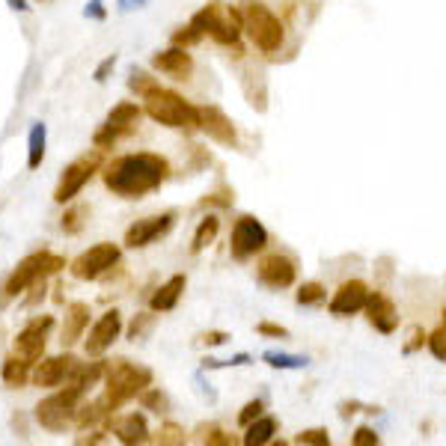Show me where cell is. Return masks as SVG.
Segmentation results:
<instances>
[{
	"label": "cell",
	"mask_w": 446,
	"mask_h": 446,
	"mask_svg": "<svg viewBox=\"0 0 446 446\" xmlns=\"http://www.w3.org/2000/svg\"><path fill=\"white\" fill-rule=\"evenodd\" d=\"M149 319H152V315H137V319L131 322V327H128V339H137L143 330L149 327Z\"/></svg>",
	"instance_id": "obj_48"
},
{
	"label": "cell",
	"mask_w": 446,
	"mask_h": 446,
	"mask_svg": "<svg viewBox=\"0 0 446 446\" xmlns=\"http://www.w3.org/2000/svg\"><path fill=\"white\" fill-rule=\"evenodd\" d=\"M199 440H203V443H218V446H233V443H235V438L226 435V431L218 428V426L203 428V438H199Z\"/></svg>",
	"instance_id": "obj_38"
},
{
	"label": "cell",
	"mask_w": 446,
	"mask_h": 446,
	"mask_svg": "<svg viewBox=\"0 0 446 446\" xmlns=\"http://www.w3.org/2000/svg\"><path fill=\"white\" fill-rule=\"evenodd\" d=\"M229 339L226 330H206V334H199V345H209V348H214V345H223Z\"/></svg>",
	"instance_id": "obj_43"
},
{
	"label": "cell",
	"mask_w": 446,
	"mask_h": 446,
	"mask_svg": "<svg viewBox=\"0 0 446 446\" xmlns=\"http://www.w3.org/2000/svg\"><path fill=\"white\" fill-rule=\"evenodd\" d=\"M30 360H24L21 354H9L6 360H4V369H0V375H4V384L9 387H24L27 381H30Z\"/></svg>",
	"instance_id": "obj_26"
},
{
	"label": "cell",
	"mask_w": 446,
	"mask_h": 446,
	"mask_svg": "<svg viewBox=\"0 0 446 446\" xmlns=\"http://www.w3.org/2000/svg\"><path fill=\"white\" fill-rule=\"evenodd\" d=\"M423 342H428L426 334H423V327H413V330H411V342H405V354H413Z\"/></svg>",
	"instance_id": "obj_47"
},
{
	"label": "cell",
	"mask_w": 446,
	"mask_h": 446,
	"mask_svg": "<svg viewBox=\"0 0 446 446\" xmlns=\"http://www.w3.org/2000/svg\"><path fill=\"white\" fill-rule=\"evenodd\" d=\"M268 244V229L259 223L253 214H241L233 226V235H229V250H233V259L244 262V259L256 256L259 250H265Z\"/></svg>",
	"instance_id": "obj_8"
},
{
	"label": "cell",
	"mask_w": 446,
	"mask_h": 446,
	"mask_svg": "<svg viewBox=\"0 0 446 446\" xmlns=\"http://www.w3.org/2000/svg\"><path fill=\"white\" fill-rule=\"evenodd\" d=\"M86 324H90V304H83V300H75V304H69L66 310V322H63V336L60 342L66 345H75L81 336H83V330Z\"/></svg>",
	"instance_id": "obj_20"
},
{
	"label": "cell",
	"mask_w": 446,
	"mask_h": 446,
	"mask_svg": "<svg viewBox=\"0 0 446 446\" xmlns=\"http://www.w3.org/2000/svg\"><path fill=\"white\" fill-rule=\"evenodd\" d=\"M113 66H117V54H110V57H105L102 63L95 66V71H93V81H98V83H105L107 81V75L113 71Z\"/></svg>",
	"instance_id": "obj_42"
},
{
	"label": "cell",
	"mask_w": 446,
	"mask_h": 446,
	"mask_svg": "<svg viewBox=\"0 0 446 446\" xmlns=\"http://www.w3.org/2000/svg\"><path fill=\"white\" fill-rule=\"evenodd\" d=\"M244 363H250V354H238L233 357V360H203L206 369H223V366H244Z\"/></svg>",
	"instance_id": "obj_45"
},
{
	"label": "cell",
	"mask_w": 446,
	"mask_h": 446,
	"mask_svg": "<svg viewBox=\"0 0 446 446\" xmlns=\"http://www.w3.org/2000/svg\"><path fill=\"white\" fill-rule=\"evenodd\" d=\"M172 223H176V214L172 211H164V214H152V218H143L137 223H131L125 229V247L131 250H140V247H149L152 241L164 238Z\"/></svg>",
	"instance_id": "obj_13"
},
{
	"label": "cell",
	"mask_w": 446,
	"mask_h": 446,
	"mask_svg": "<svg viewBox=\"0 0 446 446\" xmlns=\"http://www.w3.org/2000/svg\"><path fill=\"white\" fill-rule=\"evenodd\" d=\"M184 286H188V280H184V274H172L161 289H158L152 298H149V307L152 312H170L172 307L179 304V298L184 292Z\"/></svg>",
	"instance_id": "obj_22"
},
{
	"label": "cell",
	"mask_w": 446,
	"mask_h": 446,
	"mask_svg": "<svg viewBox=\"0 0 446 446\" xmlns=\"http://www.w3.org/2000/svg\"><path fill=\"white\" fill-rule=\"evenodd\" d=\"M143 4H146V0H119L122 9H134V6H143Z\"/></svg>",
	"instance_id": "obj_51"
},
{
	"label": "cell",
	"mask_w": 446,
	"mask_h": 446,
	"mask_svg": "<svg viewBox=\"0 0 446 446\" xmlns=\"http://www.w3.org/2000/svg\"><path fill=\"white\" fill-rule=\"evenodd\" d=\"M66 268V259L63 256H57L51 250H36L30 256H24L21 262L16 265V271L4 280V292L9 298H18L21 292H27L33 283L39 280H48L54 274H60V271Z\"/></svg>",
	"instance_id": "obj_5"
},
{
	"label": "cell",
	"mask_w": 446,
	"mask_h": 446,
	"mask_svg": "<svg viewBox=\"0 0 446 446\" xmlns=\"http://www.w3.org/2000/svg\"><path fill=\"white\" fill-rule=\"evenodd\" d=\"M366 319L369 324L378 330V334H393L399 327V312L393 307V300L381 295V292H369V300H366Z\"/></svg>",
	"instance_id": "obj_18"
},
{
	"label": "cell",
	"mask_w": 446,
	"mask_h": 446,
	"mask_svg": "<svg viewBox=\"0 0 446 446\" xmlns=\"http://www.w3.org/2000/svg\"><path fill=\"white\" fill-rule=\"evenodd\" d=\"M262 360L274 369H304L307 366V357L300 354H283V351H265Z\"/></svg>",
	"instance_id": "obj_30"
},
{
	"label": "cell",
	"mask_w": 446,
	"mask_h": 446,
	"mask_svg": "<svg viewBox=\"0 0 446 446\" xmlns=\"http://www.w3.org/2000/svg\"><path fill=\"white\" fill-rule=\"evenodd\" d=\"M119 137H125V134L119 131V128H113V125L105 122V125L93 134V146H95L98 152H107V149H113V143H117Z\"/></svg>",
	"instance_id": "obj_33"
},
{
	"label": "cell",
	"mask_w": 446,
	"mask_h": 446,
	"mask_svg": "<svg viewBox=\"0 0 446 446\" xmlns=\"http://www.w3.org/2000/svg\"><path fill=\"white\" fill-rule=\"evenodd\" d=\"M117 262H119V247L110 241H102V244H95V247L83 250L75 262H71L69 271H71V277H78V280H98Z\"/></svg>",
	"instance_id": "obj_9"
},
{
	"label": "cell",
	"mask_w": 446,
	"mask_h": 446,
	"mask_svg": "<svg viewBox=\"0 0 446 446\" xmlns=\"http://www.w3.org/2000/svg\"><path fill=\"white\" fill-rule=\"evenodd\" d=\"M199 39H203V30H196L194 24H188V27H179V30L172 33V45H179V48H191V45H196Z\"/></svg>",
	"instance_id": "obj_36"
},
{
	"label": "cell",
	"mask_w": 446,
	"mask_h": 446,
	"mask_svg": "<svg viewBox=\"0 0 446 446\" xmlns=\"http://www.w3.org/2000/svg\"><path fill=\"white\" fill-rule=\"evenodd\" d=\"M105 369H107V360H93V363H78L75 372L69 375L66 381V390H71L75 396H83L90 387L98 381V378H105Z\"/></svg>",
	"instance_id": "obj_21"
},
{
	"label": "cell",
	"mask_w": 446,
	"mask_h": 446,
	"mask_svg": "<svg viewBox=\"0 0 446 446\" xmlns=\"http://www.w3.org/2000/svg\"><path fill=\"white\" fill-rule=\"evenodd\" d=\"M152 66L158 71H164V75L170 78H176V81H184L194 71V57L188 54V48H179V45H172L167 51H158L152 54Z\"/></svg>",
	"instance_id": "obj_19"
},
{
	"label": "cell",
	"mask_w": 446,
	"mask_h": 446,
	"mask_svg": "<svg viewBox=\"0 0 446 446\" xmlns=\"http://www.w3.org/2000/svg\"><path fill=\"white\" fill-rule=\"evenodd\" d=\"M105 188L122 199H143L146 194H155L170 176V164L161 155L137 152L113 158L105 167Z\"/></svg>",
	"instance_id": "obj_1"
},
{
	"label": "cell",
	"mask_w": 446,
	"mask_h": 446,
	"mask_svg": "<svg viewBox=\"0 0 446 446\" xmlns=\"http://www.w3.org/2000/svg\"><path fill=\"white\" fill-rule=\"evenodd\" d=\"M140 117H143V110L134 105V102H119L117 107H113L110 113H107V125H113V128H119V131L128 137L134 131V125L140 122Z\"/></svg>",
	"instance_id": "obj_24"
},
{
	"label": "cell",
	"mask_w": 446,
	"mask_h": 446,
	"mask_svg": "<svg viewBox=\"0 0 446 446\" xmlns=\"http://www.w3.org/2000/svg\"><path fill=\"white\" fill-rule=\"evenodd\" d=\"M113 431H117L119 443H125V446H137V443H146L149 440V426H146V420H143L140 413L122 416V420L113 426Z\"/></svg>",
	"instance_id": "obj_23"
},
{
	"label": "cell",
	"mask_w": 446,
	"mask_h": 446,
	"mask_svg": "<svg viewBox=\"0 0 446 446\" xmlns=\"http://www.w3.org/2000/svg\"><path fill=\"white\" fill-rule=\"evenodd\" d=\"M351 443L354 446H378V435L372 428H366V426H360L354 431V438H351Z\"/></svg>",
	"instance_id": "obj_41"
},
{
	"label": "cell",
	"mask_w": 446,
	"mask_h": 446,
	"mask_svg": "<svg viewBox=\"0 0 446 446\" xmlns=\"http://www.w3.org/2000/svg\"><path fill=\"white\" fill-rule=\"evenodd\" d=\"M196 128L203 134H209V140L221 143V146H233V149L238 146V131H235L233 119H229L226 113L221 107H214V105L196 107Z\"/></svg>",
	"instance_id": "obj_12"
},
{
	"label": "cell",
	"mask_w": 446,
	"mask_h": 446,
	"mask_svg": "<svg viewBox=\"0 0 446 446\" xmlns=\"http://www.w3.org/2000/svg\"><path fill=\"white\" fill-rule=\"evenodd\" d=\"M9 9H16V12H27V0H6Z\"/></svg>",
	"instance_id": "obj_50"
},
{
	"label": "cell",
	"mask_w": 446,
	"mask_h": 446,
	"mask_svg": "<svg viewBox=\"0 0 446 446\" xmlns=\"http://www.w3.org/2000/svg\"><path fill=\"white\" fill-rule=\"evenodd\" d=\"M191 24L196 27V30H203V36L209 33L214 42H221V45L226 48H235L241 54V27H244V16L238 9L233 6H223L221 0H211L209 6H203L196 12V16L191 18Z\"/></svg>",
	"instance_id": "obj_3"
},
{
	"label": "cell",
	"mask_w": 446,
	"mask_h": 446,
	"mask_svg": "<svg viewBox=\"0 0 446 446\" xmlns=\"http://www.w3.org/2000/svg\"><path fill=\"white\" fill-rule=\"evenodd\" d=\"M428 351L438 357L440 363H446V327H440V330H435V334L428 336Z\"/></svg>",
	"instance_id": "obj_39"
},
{
	"label": "cell",
	"mask_w": 446,
	"mask_h": 446,
	"mask_svg": "<svg viewBox=\"0 0 446 446\" xmlns=\"http://www.w3.org/2000/svg\"><path fill=\"white\" fill-rule=\"evenodd\" d=\"M152 86H158L155 83V78L149 75V71H143V69H137V66H131V71H128V90L131 93H137V95H146Z\"/></svg>",
	"instance_id": "obj_31"
},
{
	"label": "cell",
	"mask_w": 446,
	"mask_h": 446,
	"mask_svg": "<svg viewBox=\"0 0 446 446\" xmlns=\"http://www.w3.org/2000/svg\"><path fill=\"white\" fill-rule=\"evenodd\" d=\"M256 277L262 286H268V289H289L298 277V265H295V259L286 256V253H268L262 262H259Z\"/></svg>",
	"instance_id": "obj_14"
},
{
	"label": "cell",
	"mask_w": 446,
	"mask_h": 446,
	"mask_svg": "<svg viewBox=\"0 0 446 446\" xmlns=\"http://www.w3.org/2000/svg\"><path fill=\"white\" fill-rule=\"evenodd\" d=\"M119 334H122V315H119V310H107L102 319H98L95 324H93V330H90V336H86V342H83V348H86V354L90 357H98V354H105L113 342L119 339Z\"/></svg>",
	"instance_id": "obj_15"
},
{
	"label": "cell",
	"mask_w": 446,
	"mask_h": 446,
	"mask_svg": "<svg viewBox=\"0 0 446 446\" xmlns=\"http://www.w3.org/2000/svg\"><path fill=\"white\" fill-rule=\"evenodd\" d=\"M443 327H446V310H443Z\"/></svg>",
	"instance_id": "obj_53"
},
{
	"label": "cell",
	"mask_w": 446,
	"mask_h": 446,
	"mask_svg": "<svg viewBox=\"0 0 446 446\" xmlns=\"http://www.w3.org/2000/svg\"><path fill=\"white\" fill-rule=\"evenodd\" d=\"M324 300V286L322 283H304L298 289V304L300 307H312V304H322Z\"/></svg>",
	"instance_id": "obj_35"
},
{
	"label": "cell",
	"mask_w": 446,
	"mask_h": 446,
	"mask_svg": "<svg viewBox=\"0 0 446 446\" xmlns=\"http://www.w3.org/2000/svg\"><path fill=\"white\" fill-rule=\"evenodd\" d=\"M158 443H164V446H182V443H188V435H184V428L176 426V423H167L161 426V431L155 435Z\"/></svg>",
	"instance_id": "obj_34"
},
{
	"label": "cell",
	"mask_w": 446,
	"mask_h": 446,
	"mask_svg": "<svg viewBox=\"0 0 446 446\" xmlns=\"http://www.w3.org/2000/svg\"><path fill=\"white\" fill-rule=\"evenodd\" d=\"M86 218H90V209H86V206H71V209H66V214L60 218V229L66 235H78L83 229V223H86Z\"/></svg>",
	"instance_id": "obj_29"
},
{
	"label": "cell",
	"mask_w": 446,
	"mask_h": 446,
	"mask_svg": "<svg viewBox=\"0 0 446 446\" xmlns=\"http://www.w3.org/2000/svg\"><path fill=\"white\" fill-rule=\"evenodd\" d=\"M199 206H229V199H223V196H218V194H211V196H206Z\"/></svg>",
	"instance_id": "obj_49"
},
{
	"label": "cell",
	"mask_w": 446,
	"mask_h": 446,
	"mask_svg": "<svg viewBox=\"0 0 446 446\" xmlns=\"http://www.w3.org/2000/svg\"><path fill=\"white\" fill-rule=\"evenodd\" d=\"M351 413H357V405L351 401V405H342V416H351Z\"/></svg>",
	"instance_id": "obj_52"
},
{
	"label": "cell",
	"mask_w": 446,
	"mask_h": 446,
	"mask_svg": "<svg viewBox=\"0 0 446 446\" xmlns=\"http://www.w3.org/2000/svg\"><path fill=\"white\" fill-rule=\"evenodd\" d=\"M149 384H152V372L131 360H113L105 369V399L113 411L125 405L128 399L140 396Z\"/></svg>",
	"instance_id": "obj_2"
},
{
	"label": "cell",
	"mask_w": 446,
	"mask_h": 446,
	"mask_svg": "<svg viewBox=\"0 0 446 446\" xmlns=\"http://www.w3.org/2000/svg\"><path fill=\"white\" fill-rule=\"evenodd\" d=\"M98 164H102V158L98 155H83L78 158V161H71L66 170H63V176L60 182H57V191H54V203H71L81 191H83V184L93 179V172L98 170Z\"/></svg>",
	"instance_id": "obj_10"
},
{
	"label": "cell",
	"mask_w": 446,
	"mask_h": 446,
	"mask_svg": "<svg viewBox=\"0 0 446 446\" xmlns=\"http://www.w3.org/2000/svg\"><path fill=\"white\" fill-rule=\"evenodd\" d=\"M143 102H146L149 119L155 122H161L167 128H196V107L179 93L167 90V86H152L143 95Z\"/></svg>",
	"instance_id": "obj_4"
},
{
	"label": "cell",
	"mask_w": 446,
	"mask_h": 446,
	"mask_svg": "<svg viewBox=\"0 0 446 446\" xmlns=\"http://www.w3.org/2000/svg\"><path fill=\"white\" fill-rule=\"evenodd\" d=\"M78 401L81 396H75L71 390H63L60 393H54V396H45L36 405L33 416H36V423L42 428H48V431H66V426L75 423V411H78Z\"/></svg>",
	"instance_id": "obj_7"
},
{
	"label": "cell",
	"mask_w": 446,
	"mask_h": 446,
	"mask_svg": "<svg viewBox=\"0 0 446 446\" xmlns=\"http://www.w3.org/2000/svg\"><path fill=\"white\" fill-rule=\"evenodd\" d=\"M140 405L146 408V411H155V413H164L167 408H170V401H167V396L158 390V387H146V390L140 393Z\"/></svg>",
	"instance_id": "obj_32"
},
{
	"label": "cell",
	"mask_w": 446,
	"mask_h": 446,
	"mask_svg": "<svg viewBox=\"0 0 446 446\" xmlns=\"http://www.w3.org/2000/svg\"><path fill=\"white\" fill-rule=\"evenodd\" d=\"M54 324H57L54 315H36V319H30L16 336V354H21L30 363H39L42 354H45V342Z\"/></svg>",
	"instance_id": "obj_11"
},
{
	"label": "cell",
	"mask_w": 446,
	"mask_h": 446,
	"mask_svg": "<svg viewBox=\"0 0 446 446\" xmlns=\"http://www.w3.org/2000/svg\"><path fill=\"white\" fill-rule=\"evenodd\" d=\"M277 435V420L274 416H256V420L247 426V431H244V443L247 446H262V443H271Z\"/></svg>",
	"instance_id": "obj_27"
},
{
	"label": "cell",
	"mask_w": 446,
	"mask_h": 446,
	"mask_svg": "<svg viewBox=\"0 0 446 446\" xmlns=\"http://www.w3.org/2000/svg\"><path fill=\"white\" fill-rule=\"evenodd\" d=\"M218 233H221V221L214 218V214L203 218V221H199V226H196V233H194V244H191V250H194V253L206 250L209 244H211L214 238H218Z\"/></svg>",
	"instance_id": "obj_28"
},
{
	"label": "cell",
	"mask_w": 446,
	"mask_h": 446,
	"mask_svg": "<svg viewBox=\"0 0 446 446\" xmlns=\"http://www.w3.org/2000/svg\"><path fill=\"white\" fill-rule=\"evenodd\" d=\"M78 363H81V360H78V357H71V354L45 357L42 363H36L30 381H33L36 387H60V384L69 381V375L75 372Z\"/></svg>",
	"instance_id": "obj_16"
},
{
	"label": "cell",
	"mask_w": 446,
	"mask_h": 446,
	"mask_svg": "<svg viewBox=\"0 0 446 446\" xmlns=\"http://www.w3.org/2000/svg\"><path fill=\"white\" fill-rule=\"evenodd\" d=\"M295 443H307V446H327V443H330V435H327V428H307V431H300V435L295 438Z\"/></svg>",
	"instance_id": "obj_37"
},
{
	"label": "cell",
	"mask_w": 446,
	"mask_h": 446,
	"mask_svg": "<svg viewBox=\"0 0 446 446\" xmlns=\"http://www.w3.org/2000/svg\"><path fill=\"white\" fill-rule=\"evenodd\" d=\"M244 30L262 54H274L283 48V24L262 0H244Z\"/></svg>",
	"instance_id": "obj_6"
},
{
	"label": "cell",
	"mask_w": 446,
	"mask_h": 446,
	"mask_svg": "<svg viewBox=\"0 0 446 446\" xmlns=\"http://www.w3.org/2000/svg\"><path fill=\"white\" fill-rule=\"evenodd\" d=\"M83 16H86V18H95V21H105V18H107V9H105L102 0H90V4H86V9H83Z\"/></svg>",
	"instance_id": "obj_46"
},
{
	"label": "cell",
	"mask_w": 446,
	"mask_h": 446,
	"mask_svg": "<svg viewBox=\"0 0 446 446\" xmlns=\"http://www.w3.org/2000/svg\"><path fill=\"white\" fill-rule=\"evenodd\" d=\"M45 143H48V128L45 122H33L30 125V137H27V167L39 170L45 161Z\"/></svg>",
	"instance_id": "obj_25"
},
{
	"label": "cell",
	"mask_w": 446,
	"mask_h": 446,
	"mask_svg": "<svg viewBox=\"0 0 446 446\" xmlns=\"http://www.w3.org/2000/svg\"><path fill=\"white\" fill-rule=\"evenodd\" d=\"M366 300H369L366 283L363 280H348V283L339 286L334 298H330V312L334 315H354V312H360L366 307Z\"/></svg>",
	"instance_id": "obj_17"
},
{
	"label": "cell",
	"mask_w": 446,
	"mask_h": 446,
	"mask_svg": "<svg viewBox=\"0 0 446 446\" xmlns=\"http://www.w3.org/2000/svg\"><path fill=\"white\" fill-rule=\"evenodd\" d=\"M262 401H259V399H253V401H247V405H244L241 408V413H238V426L241 428H247L253 420H256V416H262Z\"/></svg>",
	"instance_id": "obj_40"
},
{
	"label": "cell",
	"mask_w": 446,
	"mask_h": 446,
	"mask_svg": "<svg viewBox=\"0 0 446 446\" xmlns=\"http://www.w3.org/2000/svg\"><path fill=\"white\" fill-rule=\"evenodd\" d=\"M256 330H259L262 336H274V339H286V336H289V330L280 327V324H271V322H259Z\"/></svg>",
	"instance_id": "obj_44"
}]
</instances>
